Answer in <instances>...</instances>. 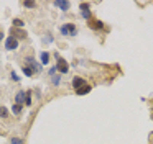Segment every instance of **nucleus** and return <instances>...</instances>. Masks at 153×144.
I'll return each mask as SVG.
<instances>
[{"label":"nucleus","mask_w":153,"mask_h":144,"mask_svg":"<svg viewBox=\"0 0 153 144\" xmlns=\"http://www.w3.org/2000/svg\"><path fill=\"white\" fill-rule=\"evenodd\" d=\"M86 84H87V82L84 80L82 77H77V75H76V77H73V80H71V85H73L74 92H77V90H79L81 87H84V85H86Z\"/></svg>","instance_id":"6"},{"label":"nucleus","mask_w":153,"mask_h":144,"mask_svg":"<svg viewBox=\"0 0 153 144\" xmlns=\"http://www.w3.org/2000/svg\"><path fill=\"white\" fill-rule=\"evenodd\" d=\"M87 26H89L91 29H94V31H99V29H104V21H100V20H97V18H91L89 21H87Z\"/></svg>","instance_id":"5"},{"label":"nucleus","mask_w":153,"mask_h":144,"mask_svg":"<svg viewBox=\"0 0 153 144\" xmlns=\"http://www.w3.org/2000/svg\"><path fill=\"white\" fill-rule=\"evenodd\" d=\"M25 97H27V92H25V90H20L17 95H15V103L23 107V105H25Z\"/></svg>","instance_id":"8"},{"label":"nucleus","mask_w":153,"mask_h":144,"mask_svg":"<svg viewBox=\"0 0 153 144\" xmlns=\"http://www.w3.org/2000/svg\"><path fill=\"white\" fill-rule=\"evenodd\" d=\"M12 25H13L15 28H23L25 21H23V20H20V18H13V20H12Z\"/></svg>","instance_id":"12"},{"label":"nucleus","mask_w":153,"mask_h":144,"mask_svg":"<svg viewBox=\"0 0 153 144\" xmlns=\"http://www.w3.org/2000/svg\"><path fill=\"white\" fill-rule=\"evenodd\" d=\"M79 10H81V12H89V10H91V3H87V2H81L79 3Z\"/></svg>","instance_id":"13"},{"label":"nucleus","mask_w":153,"mask_h":144,"mask_svg":"<svg viewBox=\"0 0 153 144\" xmlns=\"http://www.w3.org/2000/svg\"><path fill=\"white\" fill-rule=\"evenodd\" d=\"M10 36L15 38L17 41H20V39H27L28 38V33L25 31L23 28H15V26H12L10 28Z\"/></svg>","instance_id":"4"},{"label":"nucleus","mask_w":153,"mask_h":144,"mask_svg":"<svg viewBox=\"0 0 153 144\" xmlns=\"http://www.w3.org/2000/svg\"><path fill=\"white\" fill-rule=\"evenodd\" d=\"M2 39H4V31L0 29V43H2Z\"/></svg>","instance_id":"24"},{"label":"nucleus","mask_w":153,"mask_h":144,"mask_svg":"<svg viewBox=\"0 0 153 144\" xmlns=\"http://www.w3.org/2000/svg\"><path fill=\"white\" fill-rule=\"evenodd\" d=\"M59 31H61V35L69 36V38H74V36L77 35V28H76L74 23H64V25H61Z\"/></svg>","instance_id":"2"},{"label":"nucleus","mask_w":153,"mask_h":144,"mask_svg":"<svg viewBox=\"0 0 153 144\" xmlns=\"http://www.w3.org/2000/svg\"><path fill=\"white\" fill-rule=\"evenodd\" d=\"M56 71H58V69H56V65H54V67H51L50 71H48V75H50V77H53V74H54Z\"/></svg>","instance_id":"23"},{"label":"nucleus","mask_w":153,"mask_h":144,"mask_svg":"<svg viewBox=\"0 0 153 144\" xmlns=\"http://www.w3.org/2000/svg\"><path fill=\"white\" fill-rule=\"evenodd\" d=\"M152 120H153V111H152Z\"/></svg>","instance_id":"25"},{"label":"nucleus","mask_w":153,"mask_h":144,"mask_svg":"<svg viewBox=\"0 0 153 144\" xmlns=\"http://www.w3.org/2000/svg\"><path fill=\"white\" fill-rule=\"evenodd\" d=\"M22 108H23L22 105H17V103H15L13 107H12V113H13V115H20V113H22Z\"/></svg>","instance_id":"15"},{"label":"nucleus","mask_w":153,"mask_h":144,"mask_svg":"<svg viewBox=\"0 0 153 144\" xmlns=\"http://www.w3.org/2000/svg\"><path fill=\"white\" fill-rule=\"evenodd\" d=\"M91 90H92V87H91V84H86L84 87H81L79 90L76 92V93H77V95H87Z\"/></svg>","instance_id":"10"},{"label":"nucleus","mask_w":153,"mask_h":144,"mask_svg":"<svg viewBox=\"0 0 153 144\" xmlns=\"http://www.w3.org/2000/svg\"><path fill=\"white\" fill-rule=\"evenodd\" d=\"M18 48V41L15 38H7V41H5V49H7V51H15V49Z\"/></svg>","instance_id":"7"},{"label":"nucleus","mask_w":153,"mask_h":144,"mask_svg":"<svg viewBox=\"0 0 153 144\" xmlns=\"http://www.w3.org/2000/svg\"><path fill=\"white\" fill-rule=\"evenodd\" d=\"M23 65H28V67L31 69V71L35 72V74H40L41 72V67H43V65L40 64V62L36 61V59L33 57V56H27V57H25V61H23Z\"/></svg>","instance_id":"3"},{"label":"nucleus","mask_w":153,"mask_h":144,"mask_svg":"<svg viewBox=\"0 0 153 144\" xmlns=\"http://www.w3.org/2000/svg\"><path fill=\"white\" fill-rule=\"evenodd\" d=\"M53 5L54 7H58V8H61L63 12H68L69 10V7H71V2H61V0H56V2H53Z\"/></svg>","instance_id":"9"},{"label":"nucleus","mask_w":153,"mask_h":144,"mask_svg":"<svg viewBox=\"0 0 153 144\" xmlns=\"http://www.w3.org/2000/svg\"><path fill=\"white\" fill-rule=\"evenodd\" d=\"M10 144H25V141L22 139V137H12Z\"/></svg>","instance_id":"19"},{"label":"nucleus","mask_w":153,"mask_h":144,"mask_svg":"<svg viewBox=\"0 0 153 144\" xmlns=\"http://www.w3.org/2000/svg\"><path fill=\"white\" fill-rule=\"evenodd\" d=\"M81 15H82V18H86L87 21H89L91 18H94V16H92V12H91V10H89V12H84V13H81Z\"/></svg>","instance_id":"20"},{"label":"nucleus","mask_w":153,"mask_h":144,"mask_svg":"<svg viewBox=\"0 0 153 144\" xmlns=\"http://www.w3.org/2000/svg\"><path fill=\"white\" fill-rule=\"evenodd\" d=\"M43 64H50V52H48V51L41 52V65H43Z\"/></svg>","instance_id":"11"},{"label":"nucleus","mask_w":153,"mask_h":144,"mask_svg":"<svg viewBox=\"0 0 153 144\" xmlns=\"http://www.w3.org/2000/svg\"><path fill=\"white\" fill-rule=\"evenodd\" d=\"M10 116V113H8V110L5 107H0V118H8Z\"/></svg>","instance_id":"16"},{"label":"nucleus","mask_w":153,"mask_h":144,"mask_svg":"<svg viewBox=\"0 0 153 144\" xmlns=\"http://www.w3.org/2000/svg\"><path fill=\"white\" fill-rule=\"evenodd\" d=\"M22 71H23V74L27 75V77H31V75H35V72L31 71V69L28 67V65H23V67H22Z\"/></svg>","instance_id":"14"},{"label":"nucleus","mask_w":153,"mask_h":144,"mask_svg":"<svg viewBox=\"0 0 153 144\" xmlns=\"http://www.w3.org/2000/svg\"><path fill=\"white\" fill-rule=\"evenodd\" d=\"M54 59H56V69H58V72H59V75L68 74V71H69V64H68L66 59L61 57L59 52H54Z\"/></svg>","instance_id":"1"},{"label":"nucleus","mask_w":153,"mask_h":144,"mask_svg":"<svg viewBox=\"0 0 153 144\" xmlns=\"http://www.w3.org/2000/svg\"><path fill=\"white\" fill-rule=\"evenodd\" d=\"M10 77L13 79V82H20V77L17 75V72H13V71H12V72H10Z\"/></svg>","instance_id":"21"},{"label":"nucleus","mask_w":153,"mask_h":144,"mask_svg":"<svg viewBox=\"0 0 153 144\" xmlns=\"http://www.w3.org/2000/svg\"><path fill=\"white\" fill-rule=\"evenodd\" d=\"M59 82H61V75H54V77H53V84L58 85Z\"/></svg>","instance_id":"22"},{"label":"nucleus","mask_w":153,"mask_h":144,"mask_svg":"<svg viewBox=\"0 0 153 144\" xmlns=\"http://www.w3.org/2000/svg\"><path fill=\"white\" fill-rule=\"evenodd\" d=\"M25 105L31 107V90H27V97H25Z\"/></svg>","instance_id":"17"},{"label":"nucleus","mask_w":153,"mask_h":144,"mask_svg":"<svg viewBox=\"0 0 153 144\" xmlns=\"http://www.w3.org/2000/svg\"><path fill=\"white\" fill-rule=\"evenodd\" d=\"M23 7L25 8H36L38 3L36 2H23Z\"/></svg>","instance_id":"18"}]
</instances>
